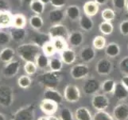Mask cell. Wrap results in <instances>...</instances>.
<instances>
[{
    "label": "cell",
    "instance_id": "6da1fadb",
    "mask_svg": "<svg viewBox=\"0 0 128 120\" xmlns=\"http://www.w3.org/2000/svg\"><path fill=\"white\" fill-rule=\"evenodd\" d=\"M40 47L34 43H23L17 47V53L25 62H35L37 56L40 54Z\"/></svg>",
    "mask_w": 128,
    "mask_h": 120
},
{
    "label": "cell",
    "instance_id": "7a4b0ae2",
    "mask_svg": "<svg viewBox=\"0 0 128 120\" xmlns=\"http://www.w3.org/2000/svg\"><path fill=\"white\" fill-rule=\"evenodd\" d=\"M60 81V76L58 72L47 71L42 74L39 78V82L45 88H54L56 89Z\"/></svg>",
    "mask_w": 128,
    "mask_h": 120
},
{
    "label": "cell",
    "instance_id": "3957f363",
    "mask_svg": "<svg viewBox=\"0 0 128 120\" xmlns=\"http://www.w3.org/2000/svg\"><path fill=\"white\" fill-rule=\"evenodd\" d=\"M14 91L13 88L7 85L0 86V106L8 107L14 102Z\"/></svg>",
    "mask_w": 128,
    "mask_h": 120
},
{
    "label": "cell",
    "instance_id": "277c9868",
    "mask_svg": "<svg viewBox=\"0 0 128 120\" xmlns=\"http://www.w3.org/2000/svg\"><path fill=\"white\" fill-rule=\"evenodd\" d=\"M63 95L64 100L70 103H77L81 97L80 91L79 87L76 85H72V84H68L64 87Z\"/></svg>",
    "mask_w": 128,
    "mask_h": 120
},
{
    "label": "cell",
    "instance_id": "5b68a950",
    "mask_svg": "<svg viewBox=\"0 0 128 120\" xmlns=\"http://www.w3.org/2000/svg\"><path fill=\"white\" fill-rule=\"evenodd\" d=\"M35 106L30 104L21 108L14 114L12 120H34Z\"/></svg>",
    "mask_w": 128,
    "mask_h": 120
},
{
    "label": "cell",
    "instance_id": "8992f818",
    "mask_svg": "<svg viewBox=\"0 0 128 120\" xmlns=\"http://www.w3.org/2000/svg\"><path fill=\"white\" fill-rule=\"evenodd\" d=\"M92 105L96 110H105L110 105V100L105 94H96L92 96Z\"/></svg>",
    "mask_w": 128,
    "mask_h": 120
},
{
    "label": "cell",
    "instance_id": "52a82bcc",
    "mask_svg": "<svg viewBox=\"0 0 128 120\" xmlns=\"http://www.w3.org/2000/svg\"><path fill=\"white\" fill-rule=\"evenodd\" d=\"M89 74H90V69L88 67V66L83 63L73 66L71 70H70V74H71L72 78L76 80L88 77Z\"/></svg>",
    "mask_w": 128,
    "mask_h": 120
},
{
    "label": "cell",
    "instance_id": "ba28073f",
    "mask_svg": "<svg viewBox=\"0 0 128 120\" xmlns=\"http://www.w3.org/2000/svg\"><path fill=\"white\" fill-rule=\"evenodd\" d=\"M20 62L18 60H12L10 63H7L3 66L2 74L5 78H10L14 77L18 73L20 70Z\"/></svg>",
    "mask_w": 128,
    "mask_h": 120
},
{
    "label": "cell",
    "instance_id": "9c48e42d",
    "mask_svg": "<svg viewBox=\"0 0 128 120\" xmlns=\"http://www.w3.org/2000/svg\"><path fill=\"white\" fill-rule=\"evenodd\" d=\"M101 89L100 83L96 78H88L83 85V91L87 95H94Z\"/></svg>",
    "mask_w": 128,
    "mask_h": 120
},
{
    "label": "cell",
    "instance_id": "30bf717a",
    "mask_svg": "<svg viewBox=\"0 0 128 120\" xmlns=\"http://www.w3.org/2000/svg\"><path fill=\"white\" fill-rule=\"evenodd\" d=\"M48 35H50L51 39L56 38H65L68 35V30L63 24H52L48 29Z\"/></svg>",
    "mask_w": 128,
    "mask_h": 120
},
{
    "label": "cell",
    "instance_id": "8fae6325",
    "mask_svg": "<svg viewBox=\"0 0 128 120\" xmlns=\"http://www.w3.org/2000/svg\"><path fill=\"white\" fill-rule=\"evenodd\" d=\"M39 107H40V109L42 110V111L44 114H46L48 116V115L54 114L57 111L58 104L54 101L44 99L41 102L40 105H39Z\"/></svg>",
    "mask_w": 128,
    "mask_h": 120
},
{
    "label": "cell",
    "instance_id": "7c38bea8",
    "mask_svg": "<svg viewBox=\"0 0 128 120\" xmlns=\"http://www.w3.org/2000/svg\"><path fill=\"white\" fill-rule=\"evenodd\" d=\"M112 115L114 120H128V104L120 103L116 106Z\"/></svg>",
    "mask_w": 128,
    "mask_h": 120
},
{
    "label": "cell",
    "instance_id": "4fadbf2b",
    "mask_svg": "<svg viewBox=\"0 0 128 120\" xmlns=\"http://www.w3.org/2000/svg\"><path fill=\"white\" fill-rule=\"evenodd\" d=\"M96 72L100 75H108L112 70V63L108 59H100L96 66Z\"/></svg>",
    "mask_w": 128,
    "mask_h": 120
},
{
    "label": "cell",
    "instance_id": "5bb4252c",
    "mask_svg": "<svg viewBox=\"0 0 128 120\" xmlns=\"http://www.w3.org/2000/svg\"><path fill=\"white\" fill-rule=\"evenodd\" d=\"M44 99L54 101L57 104H60L64 101V95L54 88H46L44 91Z\"/></svg>",
    "mask_w": 128,
    "mask_h": 120
},
{
    "label": "cell",
    "instance_id": "9a60e30c",
    "mask_svg": "<svg viewBox=\"0 0 128 120\" xmlns=\"http://www.w3.org/2000/svg\"><path fill=\"white\" fill-rule=\"evenodd\" d=\"M113 95L117 100L123 101L128 98V89L126 88L121 83H116Z\"/></svg>",
    "mask_w": 128,
    "mask_h": 120
},
{
    "label": "cell",
    "instance_id": "2e32d148",
    "mask_svg": "<svg viewBox=\"0 0 128 120\" xmlns=\"http://www.w3.org/2000/svg\"><path fill=\"white\" fill-rule=\"evenodd\" d=\"M60 59L66 65L72 64L76 59V54L72 49L67 48L60 53Z\"/></svg>",
    "mask_w": 128,
    "mask_h": 120
},
{
    "label": "cell",
    "instance_id": "e0dca14e",
    "mask_svg": "<svg viewBox=\"0 0 128 120\" xmlns=\"http://www.w3.org/2000/svg\"><path fill=\"white\" fill-rule=\"evenodd\" d=\"M64 11L61 10L60 8H56L54 10H52L50 11L48 14V19L50 23L52 24L60 23L64 18Z\"/></svg>",
    "mask_w": 128,
    "mask_h": 120
},
{
    "label": "cell",
    "instance_id": "ac0fdd59",
    "mask_svg": "<svg viewBox=\"0 0 128 120\" xmlns=\"http://www.w3.org/2000/svg\"><path fill=\"white\" fill-rule=\"evenodd\" d=\"M13 15L10 11H0V29L8 28L12 26Z\"/></svg>",
    "mask_w": 128,
    "mask_h": 120
},
{
    "label": "cell",
    "instance_id": "d6986e66",
    "mask_svg": "<svg viewBox=\"0 0 128 120\" xmlns=\"http://www.w3.org/2000/svg\"><path fill=\"white\" fill-rule=\"evenodd\" d=\"M76 120H92V115L90 110L85 106H80L76 109L74 113Z\"/></svg>",
    "mask_w": 128,
    "mask_h": 120
},
{
    "label": "cell",
    "instance_id": "ffe728a7",
    "mask_svg": "<svg viewBox=\"0 0 128 120\" xmlns=\"http://www.w3.org/2000/svg\"><path fill=\"white\" fill-rule=\"evenodd\" d=\"M10 34L12 40H14L16 43H20L23 41L26 37V30L25 28L13 27L10 30Z\"/></svg>",
    "mask_w": 128,
    "mask_h": 120
},
{
    "label": "cell",
    "instance_id": "44dd1931",
    "mask_svg": "<svg viewBox=\"0 0 128 120\" xmlns=\"http://www.w3.org/2000/svg\"><path fill=\"white\" fill-rule=\"evenodd\" d=\"M15 56V51L11 47H5L0 51V60L2 63H7L11 62Z\"/></svg>",
    "mask_w": 128,
    "mask_h": 120
},
{
    "label": "cell",
    "instance_id": "7402d4cb",
    "mask_svg": "<svg viewBox=\"0 0 128 120\" xmlns=\"http://www.w3.org/2000/svg\"><path fill=\"white\" fill-rule=\"evenodd\" d=\"M80 58L84 63H89L92 62L96 57V51L92 47H86L83 48L80 51Z\"/></svg>",
    "mask_w": 128,
    "mask_h": 120
},
{
    "label": "cell",
    "instance_id": "603a6c76",
    "mask_svg": "<svg viewBox=\"0 0 128 120\" xmlns=\"http://www.w3.org/2000/svg\"><path fill=\"white\" fill-rule=\"evenodd\" d=\"M84 14L92 17L95 16L99 11V5L95 1H88L84 5Z\"/></svg>",
    "mask_w": 128,
    "mask_h": 120
},
{
    "label": "cell",
    "instance_id": "cb8c5ba5",
    "mask_svg": "<svg viewBox=\"0 0 128 120\" xmlns=\"http://www.w3.org/2000/svg\"><path fill=\"white\" fill-rule=\"evenodd\" d=\"M79 24H80V28L85 31H89L92 28H93V21L91 19L90 16L87 15H83L79 19Z\"/></svg>",
    "mask_w": 128,
    "mask_h": 120
},
{
    "label": "cell",
    "instance_id": "d4e9b609",
    "mask_svg": "<svg viewBox=\"0 0 128 120\" xmlns=\"http://www.w3.org/2000/svg\"><path fill=\"white\" fill-rule=\"evenodd\" d=\"M120 53V47L116 43H111L105 47V54L109 58H116Z\"/></svg>",
    "mask_w": 128,
    "mask_h": 120
},
{
    "label": "cell",
    "instance_id": "484cf974",
    "mask_svg": "<svg viewBox=\"0 0 128 120\" xmlns=\"http://www.w3.org/2000/svg\"><path fill=\"white\" fill-rule=\"evenodd\" d=\"M68 41L73 47H80L84 43V35L80 31H74L69 34Z\"/></svg>",
    "mask_w": 128,
    "mask_h": 120
},
{
    "label": "cell",
    "instance_id": "4316f807",
    "mask_svg": "<svg viewBox=\"0 0 128 120\" xmlns=\"http://www.w3.org/2000/svg\"><path fill=\"white\" fill-rule=\"evenodd\" d=\"M35 63H36L38 69L40 70H46L50 64V59L47 55H46L43 53H40L35 59Z\"/></svg>",
    "mask_w": 128,
    "mask_h": 120
},
{
    "label": "cell",
    "instance_id": "83f0119b",
    "mask_svg": "<svg viewBox=\"0 0 128 120\" xmlns=\"http://www.w3.org/2000/svg\"><path fill=\"white\" fill-rule=\"evenodd\" d=\"M65 14L68 17V19H70V20L75 21L78 19H80V8L75 5L69 6L67 7V9H66Z\"/></svg>",
    "mask_w": 128,
    "mask_h": 120
},
{
    "label": "cell",
    "instance_id": "f1b7e54d",
    "mask_svg": "<svg viewBox=\"0 0 128 120\" xmlns=\"http://www.w3.org/2000/svg\"><path fill=\"white\" fill-rule=\"evenodd\" d=\"M26 25V19L22 14H16L13 15L12 26L16 28H25Z\"/></svg>",
    "mask_w": 128,
    "mask_h": 120
},
{
    "label": "cell",
    "instance_id": "f546056e",
    "mask_svg": "<svg viewBox=\"0 0 128 120\" xmlns=\"http://www.w3.org/2000/svg\"><path fill=\"white\" fill-rule=\"evenodd\" d=\"M30 8L35 15H41L45 11V4L40 0H33V2L30 4Z\"/></svg>",
    "mask_w": 128,
    "mask_h": 120
},
{
    "label": "cell",
    "instance_id": "4dcf8cb0",
    "mask_svg": "<svg viewBox=\"0 0 128 120\" xmlns=\"http://www.w3.org/2000/svg\"><path fill=\"white\" fill-rule=\"evenodd\" d=\"M29 23L30 25L31 26V27L36 30H41L44 25V21L42 19V18L41 17V15H34L30 17Z\"/></svg>",
    "mask_w": 128,
    "mask_h": 120
},
{
    "label": "cell",
    "instance_id": "1f68e13d",
    "mask_svg": "<svg viewBox=\"0 0 128 120\" xmlns=\"http://www.w3.org/2000/svg\"><path fill=\"white\" fill-rule=\"evenodd\" d=\"M116 85V82H114L113 79H107L101 83V90L104 94H113Z\"/></svg>",
    "mask_w": 128,
    "mask_h": 120
},
{
    "label": "cell",
    "instance_id": "d6a6232c",
    "mask_svg": "<svg viewBox=\"0 0 128 120\" xmlns=\"http://www.w3.org/2000/svg\"><path fill=\"white\" fill-rule=\"evenodd\" d=\"M63 62L61 59L58 58H51L50 59V64H48V67H50L51 71L54 72H60L63 68Z\"/></svg>",
    "mask_w": 128,
    "mask_h": 120
},
{
    "label": "cell",
    "instance_id": "836d02e7",
    "mask_svg": "<svg viewBox=\"0 0 128 120\" xmlns=\"http://www.w3.org/2000/svg\"><path fill=\"white\" fill-rule=\"evenodd\" d=\"M51 42L54 44L55 47V50L56 52H62L65 49L68 48L67 43L65 41V38H56L54 39H51Z\"/></svg>",
    "mask_w": 128,
    "mask_h": 120
},
{
    "label": "cell",
    "instance_id": "e575fe53",
    "mask_svg": "<svg viewBox=\"0 0 128 120\" xmlns=\"http://www.w3.org/2000/svg\"><path fill=\"white\" fill-rule=\"evenodd\" d=\"M100 31L104 35H109L112 34L114 30V26L111 22L104 21L99 26Z\"/></svg>",
    "mask_w": 128,
    "mask_h": 120
},
{
    "label": "cell",
    "instance_id": "d590c367",
    "mask_svg": "<svg viewBox=\"0 0 128 120\" xmlns=\"http://www.w3.org/2000/svg\"><path fill=\"white\" fill-rule=\"evenodd\" d=\"M92 120H114V118L113 115L106 110H96L92 117Z\"/></svg>",
    "mask_w": 128,
    "mask_h": 120
},
{
    "label": "cell",
    "instance_id": "8d00e7d4",
    "mask_svg": "<svg viewBox=\"0 0 128 120\" xmlns=\"http://www.w3.org/2000/svg\"><path fill=\"white\" fill-rule=\"evenodd\" d=\"M33 43L37 44V45H38L40 47H42L44 44H45L46 43L50 41V35H46V34H36L34 35V36L33 37ZM51 39V38H50Z\"/></svg>",
    "mask_w": 128,
    "mask_h": 120
},
{
    "label": "cell",
    "instance_id": "74e56055",
    "mask_svg": "<svg viewBox=\"0 0 128 120\" xmlns=\"http://www.w3.org/2000/svg\"><path fill=\"white\" fill-rule=\"evenodd\" d=\"M92 45L96 50H103L106 47V39L102 35L96 36L92 41Z\"/></svg>",
    "mask_w": 128,
    "mask_h": 120
},
{
    "label": "cell",
    "instance_id": "f35d334b",
    "mask_svg": "<svg viewBox=\"0 0 128 120\" xmlns=\"http://www.w3.org/2000/svg\"><path fill=\"white\" fill-rule=\"evenodd\" d=\"M42 50L43 54H45L48 57L52 56L56 52L54 44H52V43L51 41H48L44 44V45L42 47Z\"/></svg>",
    "mask_w": 128,
    "mask_h": 120
},
{
    "label": "cell",
    "instance_id": "ab89813d",
    "mask_svg": "<svg viewBox=\"0 0 128 120\" xmlns=\"http://www.w3.org/2000/svg\"><path fill=\"white\" fill-rule=\"evenodd\" d=\"M18 86L22 89H27L29 88L32 84V80L28 74L26 75H22L21 77L18 79Z\"/></svg>",
    "mask_w": 128,
    "mask_h": 120
},
{
    "label": "cell",
    "instance_id": "60d3db41",
    "mask_svg": "<svg viewBox=\"0 0 128 120\" xmlns=\"http://www.w3.org/2000/svg\"><path fill=\"white\" fill-rule=\"evenodd\" d=\"M101 16L104 21L112 22L116 19V13L111 8H106L103 10L102 13H101Z\"/></svg>",
    "mask_w": 128,
    "mask_h": 120
},
{
    "label": "cell",
    "instance_id": "b9f144b4",
    "mask_svg": "<svg viewBox=\"0 0 128 120\" xmlns=\"http://www.w3.org/2000/svg\"><path fill=\"white\" fill-rule=\"evenodd\" d=\"M38 66L35 62H26L24 65V70L28 75H33L37 72Z\"/></svg>",
    "mask_w": 128,
    "mask_h": 120
},
{
    "label": "cell",
    "instance_id": "7bdbcfd3",
    "mask_svg": "<svg viewBox=\"0 0 128 120\" xmlns=\"http://www.w3.org/2000/svg\"><path fill=\"white\" fill-rule=\"evenodd\" d=\"M59 118L60 120H73V114L68 107H64L60 110Z\"/></svg>",
    "mask_w": 128,
    "mask_h": 120
},
{
    "label": "cell",
    "instance_id": "ee69618b",
    "mask_svg": "<svg viewBox=\"0 0 128 120\" xmlns=\"http://www.w3.org/2000/svg\"><path fill=\"white\" fill-rule=\"evenodd\" d=\"M11 37L10 33L0 30V46H5L10 42Z\"/></svg>",
    "mask_w": 128,
    "mask_h": 120
},
{
    "label": "cell",
    "instance_id": "f6af8a7d",
    "mask_svg": "<svg viewBox=\"0 0 128 120\" xmlns=\"http://www.w3.org/2000/svg\"><path fill=\"white\" fill-rule=\"evenodd\" d=\"M120 68L121 71L123 74H128V56L124 57L120 61Z\"/></svg>",
    "mask_w": 128,
    "mask_h": 120
},
{
    "label": "cell",
    "instance_id": "bcb514c9",
    "mask_svg": "<svg viewBox=\"0 0 128 120\" xmlns=\"http://www.w3.org/2000/svg\"><path fill=\"white\" fill-rule=\"evenodd\" d=\"M113 5L118 10H122L126 7V0H112Z\"/></svg>",
    "mask_w": 128,
    "mask_h": 120
},
{
    "label": "cell",
    "instance_id": "7dc6e473",
    "mask_svg": "<svg viewBox=\"0 0 128 120\" xmlns=\"http://www.w3.org/2000/svg\"><path fill=\"white\" fill-rule=\"evenodd\" d=\"M120 30L122 35L127 36L128 35V20H124L120 23Z\"/></svg>",
    "mask_w": 128,
    "mask_h": 120
},
{
    "label": "cell",
    "instance_id": "c3c4849f",
    "mask_svg": "<svg viewBox=\"0 0 128 120\" xmlns=\"http://www.w3.org/2000/svg\"><path fill=\"white\" fill-rule=\"evenodd\" d=\"M50 4L55 8H61L66 5V0H50Z\"/></svg>",
    "mask_w": 128,
    "mask_h": 120
},
{
    "label": "cell",
    "instance_id": "681fc988",
    "mask_svg": "<svg viewBox=\"0 0 128 120\" xmlns=\"http://www.w3.org/2000/svg\"><path fill=\"white\" fill-rule=\"evenodd\" d=\"M10 9V4L7 0H0V11H9Z\"/></svg>",
    "mask_w": 128,
    "mask_h": 120
},
{
    "label": "cell",
    "instance_id": "f907efd6",
    "mask_svg": "<svg viewBox=\"0 0 128 120\" xmlns=\"http://www.w3.org/2000/svg\"><path fill=\"white\" fill-rule=\"evenodd\" d=\"M123 86L126 88L128 89V74H125L124 76H122L121 78V82H120Z\"/></svg>",
    "mask_w": 128,
    "mask_h": 120
},
{
    "label": "cell",
    "instance_id": "816d5d0a",
    "mask_svg": "<svg viewBox=\"0 0 128 120\" xmlns=\"http://www.w3.org/2000/svg\"><path fill=\"white\" fill-rule=\"evenodd\" d=\"M94 1L98 4V5H104L107 3L108 0H94Z\"/></svg>",
    "mask_w": 128,
    "mask_h": 120
},
{
    "label": "cell",
    "instance_id": "f5cc1de1",
    "mask_svg": "<svg viewBox=\"0 0 128 120\" xmlns=\"http://www.w3.org/2000/svg\"><path fill=\"white\" fill-rule=\"evenodd\" d=\"M22 3H23L24 5H29L33 2V0H21Z\"/></svg>",
    "mask_w": 128,
    "mask_h": 120
},
{
    "label": "cell",
    "instance_id": "db71d44e",
    "mask_svg": "<svg viewBox=\"0 0 128 120\" xmlns=\"http://www.w3.org/2000/svg\"><path fill=\"white\" fill-rule=\"evenodd\" d=\"M48 120H60V118L54 116V114H52V115H48Z\"/></svg>",
    "mask_w": 128,
    "mask_h": 120
},
{
    "label": "cell",
    "instance_id": "11a10c76",
    "mask_svg": "<svg viewBox=\"0 0 128 120\" xmlns=\"http://www.w3.org/2000/svg\"><path fill=\"white\" fill-rule=\"evenodd\" d=\"M40 1L42 3H43L45 5H46V4H48V3H50V0H40Z\"/></svg>",
    "mask_w": 128,
    "mask_h": 120
},
{
    "label": "cell",
    "instance_id": "9f6ffc18",
    "mask_svg": "<svg viewBox=\"0 0 128 120\" xmlns=\"http://www.w3.org/2000/svg\"><path fill=\"white\" fill-rule=\"evenodd\" d=\"M38 120H48V116H42Z\"/></svg>",
    "mask_w": 128,
    "mask_h": 120
},
{
    "label": "cell",
    "instance_id": "6f0895ef",
    "mask_svg": "<svg viewBox=\"0 0 128 120\" xmlns=\"http://www.w3.org/2000/svg\"><path fill=\"white\" fill-rule=\"evenodd\" d=\"M0 120H6V117L4 116L2 114H1V113H0Z\"/></svg>",
    "mask_w": 128,
    "mask_h": 120
},
{
    "label": "cell",
    "instance_id": "680465c9",
    "mask_svg": "<svg viewBox=\"0 0 128 120\" xmlns=\"http://www.w3.org/2000/svg\"><path fill=\"white\" fill-rule=\"evenodd\" d=\"M126 11H127V14H128V1H127V3H126Z\"/></svg>",
    "mask_w": 128,
    "mask_h": 120
},
{
    "label": "cell",
    "instance_id": "91938a15",
    "mask_svg": "<svg viewBox=\"0 0 128 120\" xmlns=\"http://www.w3.org/2000/svg\"><path fill=\"white\" fill-rule=\"evenodd\" d=\"M0 30H1V29H0Z\"/></svg>",
    "mask_w": 128,
    "mask_h": 120
}]
</instances>
